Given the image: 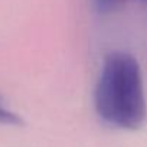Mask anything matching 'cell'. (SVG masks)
<instances>
[{
  "label": "cell",
  "mask_w": 147,
  "mask_h": 147,
  "mask_svg": "<svg viewBox=\"0 0 147 147\" xmlns=\"http://www.w3.org/2000/svg\"><path fill=\"white\" fill-rule=\"evenodd\" d=\"M0 124H5V125H23L25 121L19 114L5 108L2 105V101H0Z\"/></svg>",
  "instance_id": "obj_3"
},
{
  "label": "cell",
  "mask_w": 147,
  "mask_h": 147,
  "mask_svg": "<svg viewBox=\"0 0 147 147\" xmlns=\"http://www.w3.org/2000/svg\"><path fill=\"white\" fill-rule=\"evenodd\" d=\"M97 114L110 125L138 130L147 118V101L138 61L127 52L105 55L94 92Z\"/></svg>",
  "instance_id": "obj_1"
},
{
  "label": "cell",
  "mask_w": 147,
  "mask_h": 147,
  "mask_svg": "<svg viewBox=\"0 0 147 147\" xmlns=\"http://www.w3.org/2000/svg\"><path fill=\"white\" fill-rule=\"evenodd\" d=\"M128 2L130 0H92L95 10L101 15H108L111 12H115ZM140 2H147V0H140Z\"/></svg>",
  "instance_id": "obj_2"
}]
</instances>
